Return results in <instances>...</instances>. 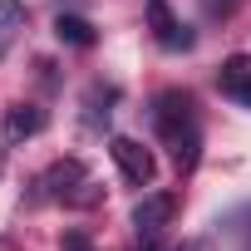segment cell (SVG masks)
I'll return each instance as SVG.
<instances>
[{"mask_svg":"<svg viewBox=\"0 0 251 251\" xmlns=\"http://www.w3.org/2000/svg\"><path fill=\"white\" fill-rule=\"evenodd\" d=\"M108 153H113V163H118V173H123V182H133V187H148L153 182V173H158V163H153V153L138 143V138H113L108 143Z\"/></svg>","mask_w":251,"mask_h":251,"instance_id":"obj_1","label":"cell"},{"mask_svg":"<svg viewBox=\"0 0 251 251\" xmlns=\"http://www.w3.org/2000/svg\"><path fill=\"white\" fill-rule=\"evenodd\" d=\"M153 123H158V133L163 138H177L187 128H197V118H192V99L182 89H163L153 99Z\"/></svg>","mask_w":251,"mask_h":251,"instance_id":"obj_2","label":"cell"},{"mask_svg":"<svg viewBox=\"0 0 251 251\" xmlns=\"http://www.w3.org/2000/svg\"><path fill=\"white\" fill-rule=\"evenodd\" d=\"M173 212H177V192H148V197L133 207V226H138V236H158V231L173 222Z\"/></svg>","mask_w":251,"mask_h":251,"instance_id":"obj_3","label":"cell"},{"mask_svg":"<svg viewBox=\"0 0 251 251\" xmlns=\"http://www.w3.org/2000/svg\"><path fill=\"white\" fill-rule=\"evenodd\" d=\"M148 25H153V35H158L163 50H187L192 45L187 25H177V15L168 10V0H148Z\"/></svg>","mask_w":251,"mask_h":251,"instance_id":"obj_4","label":"cell"},{"mask_svg":"<svg viewBox=\"0 0 251 251\" xmlns=\"http://www.w3.org/2000/svg\"><path fill=\"white\" fill-rule=\"evenodd\" d=\"M217 84H222V94H226V99H236V103H246V108H251V54H231V59L222 64Z\"/></svg>","mask_w":251,"mask_h":251,"instance_id":"obj_5","label":"cell"},{"mask_svg":"<svg viewBox=\"0 0 251 251\" xmlns=\"http://www.w3.org/2000/svg\"><path fill=\"white\" fill-rule=\"evenodd\" d=\"M45 128V113L35 108V103H15L10 113H5V143H20V138H35Z\"/></svg>","mask_w":251,"mask_h":251,"instance_id":"obj_6","label":"cell"},{"mask_svg":"<svg viewBox=\"0 0 251 251\" xmlns=\"http://www.w3.org/2000/svg\"><path fill=\"white\" fill-rule=\"evenodd\" d=\"M74 182H84V168H79L74 158H64V163H54V168H50V173L40 177V187H45L50 197H64V202L74 197Z\"/></svg>","mask_w":251,"mask_h":251,"instance_id":"obj_7","label":"cell"},{"mask_svg":"<svg viewBox=\"0 0 251 251\" xmlns=\"http://www.w3.org/2000/svg\"><path fill=\"white\" fill-rule=\"evenodd\" d=\"M54 40H59V45H74V50H89L99 35H94V25H89L84 15H59V20H54Z\"/></svg>","mask_w":251,"mask_h":251,"instance_id":"obj_8","label":"cell"},{"mask_svg":"<svg viewBox=\"0 0 251 251\" xmlns=\"http://www.w3.org/2000/svg\"><path fill=\"white\" fill-rule=\"evenodd\" d=\"M168 148H173V163H177L182 173H192V168H197V153H202V133H197V128H187V133L168 138Z\"/></svg>","mask_w":251,"mask_h":251,"instance_id":"obj_9","label":"cell"},{"mask_svg":"<svg viewBox=\"0 0 251 251\" xmlns=\"http://www.w3.org/2000/svg\"><path fill=\"white\" fill-rule=\"evenodd\" d=\"M25 30V5L20 0H0V54L10 50V40Z\"/></svg>","mask_w":251,"mask_h":251,"instance_id":"obj_10","label":"cell"},{"mask_svg":"<svg viewBox=\"0 0 251 251\" xmlns=\"http://www.w3.org/2000/svg\"><path fill=\"white\" fill-rule=\"evenodd\" d=\"M64 251H89V236H79V231H69V236H64Z\"/></svg>","mask_w":251,"mask_h":251,"instance_id":"obj_11","label":"cell"},{"mask_svg":"<svg viewBox=\"0 0 251 251\" xmlns=\"http://www.w3.org/2000/svg\"><path fill=\"white\" fill-rule=\"evenodd\" d=\"M177 251H212L207 241H187V246H177Z\"/></svg>","mask_w":251,"mask_h":251,"instance_id":"obj_12","label":"cell"},{"mask_svg":"<svg viewBox=\"0 0 251 251\" xmlns=\"http://www.w3.org/2000/svg\"><path fill=\"white\" fill-rule=\"evenodd\" d=\"M222 5H226V10H231V5H236V0H222Z\"/></svg>","mask_w":251,"mask_h":251,"instance_id":"obj_13","label":"cell"},{"mask_svg":"<svg viewBox=\"0 0 251 251\" xmlns=\"http://www.w3.org/2000/svg\"><path fill=\"white\" fill-rule=\"evenodd\" d=\"M0 168H5V153H0Z\"/></svg>","mask_w":251,"mask_h":251,"instance_id":"obj_14","label":"cell"}]
</instances>
